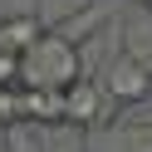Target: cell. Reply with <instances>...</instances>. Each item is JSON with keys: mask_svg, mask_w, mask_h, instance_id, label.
I'll use <instances>...</instances> for the list:
<instances>
[{"mask_svg": "<svg viewBox=\"0 0 152 152\" xmlns=\"http://www.w3.org/2000/svg\"><path fill=\"white\" fill-rule=\"evenodd\" d=\"M108 88H98L93 79H79L74 88H64V123H79V128H98V123H108Z\"/></svg>", "mask_w": 152, "mask_h": 152, "instance_id": "cell-2", "label": "cell"}, {"mask_svg": "<svg viewBox=\"0 0 152 152\" xmlns=\"http://www.w3.org/2000/svg\"><path fill=\"white\" fill-rule=\"evenodd\" d=\"M25 123V88H0V128H20Z\"/></svg>", "mask_w": 152, "mask_h": 152, "instance_id": "cell-6", "label": "cell"}, {"mask_svg": "<svg viewBox=\"0 0 152 152\" xmlns=\"http://www.w3.org/2000/svg\"><path fill=\"white\" fill-rule=\"evenodd\" d=\"M103 88H108L113 103H142L152 93V69L142 59H118L108 69V79H103Z\"/></svg>", "mask_w": 152, "mask_h": 152, "instance_id": "cell-3", "label": "cell"}, {"mask_svg": "<svg viewBox=\"0 0 152 152\" xmlns=\"http://www.w3.org/2000/svg\"><path fill=\"white\" fill-rule=\"evenodd\" d=\"M15 83H20V59L0 54V88H15Z\"/></svg>", "mask_w": 152, "mask_h": 152, "instance_id": "cell-7", "label": "cell"}, {"mask_svg": "<svg viewBox=\"0 0 152 152\" xmlns=\"http://www.w3.org/2000/svg\"><path fill=\"white\" fill-rule=\"evenodd\" d=\"M44 39V25L34 20V15H5L0 20V54H30L34 44Z\"/></svg>", "mask_w": 152, "mask_h": 152, "instance_id": "cell-4", "label": "cell"}, {"mask_svg": "<svg viewBox=\"0 0 152 152\" xmlns=\"http://www.w3.org/2000/svg\"><path fill=\"white\" fill-rule=\"evenodd\" d=\"M25 118L30 123H64V93H54V88H25Z\"/></svg>", "mask_w": 152, "mask_h": 152, "instance_id": "cell-5", "label": "cell"}, {"mask_svg": "<svg viewBox=\"0 0 152 152\" xmlns=\"http://www.w3.org/2000/svg\"><path fill=\"white\" fill-rule=\"evenodd\" d=\"M137 5H152V0H137Z\"/></svg>", "mask_w": 152, "mask_h": 152, "instance_id": "cell-8", "label": "cell"}, {"mask_svg": "<svg viewBox=\"0 0 152 152\" xmlns=\"http://www.w3.org/2000/svg\"><path fill=\"white\" fill-rule=\"evenodd\" d=\"M79 79H83L79 49H74V39L59 34V30L54 34L44 30V39L34 44L30 54H20V88H54V93H64Z\"/></svg>", "mask_w": 152, "mask_h": 152, "instance_id": "cell-1", "label": "cell"}]
</instances>
